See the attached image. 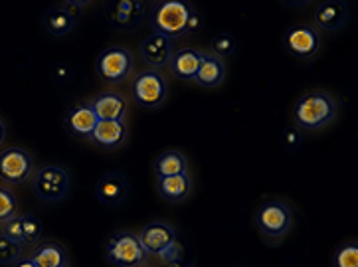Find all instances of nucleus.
<instances>
[{
    "instance_id": "23",
    "label": "nucleus",
    "mask_w": 358,
    "mask_h": 267,
    "mask_svg": "<svg viewBox=\"0 0 358 267\" xmlns=\"http://www.w3.org/2000/svg\"><path fill=\"white\" fill-rule=\"evenodd\" d=\"M44 26L52 36H66L70 34L76 26V20L71 18L68 12L64 10V6H54L46 12L44 16Z\"/></svg>"
},
{
    "instance_id": "15",
    "label": "nucleus",
    "mask_w": 358,
    "mask_h": 267,
    "mask_svg": "<svg viewBox=\"0 0 358 267\" xmlns=\"http://www.w3.org/2000/svg\"><path fill=\"white\" fill-rule=\"evenodd\" d=\"M347 18V2H338V0L323 2V4H319L317 10H315V24H317L321 30H327V32H335L341 26H345Z\"/></svg>"
},
{
    "instance_id": "17",
    "label": "nucleus",
    "mask_w": 358,
    "mask_h": 267,
    "mask_svg": "<svg viewBox=\"0 0 358 267\" xmlns=\"http://www.w3.org/2000/svg\"><path fill=\"white\" fill-rule=\"evenodd\" d=\"M200 62H202V52L192 50V48H182L178 52H173V58L169 62V66L178 80L192 82L196 78Z\"/></svg>"
},
{
    "instance_id": "5",
    "label": "nucleus",
    "mask_w": 358,
    "mask_h": 267,
    "mask_svg": "<svg viewBox=\"0 0 358 267\" xmlns=\"http://www.w3.org/2000/svg\"><path fill=\"white\" fill-rule=\"evenodd\" d=\"M255 224L259 228V232L264 233L269 240H279L291 230L293 224V214L289 210L287 204L279 202V200H269L266 204H262L255 214Z\"/></svg>"
},
{
    "instance_id": "8",
    "label": "nucleus",
    "mask_w": 358,
    "mask_h": 267,
    "mask_svg": "<svg viewBox=\"0 0 358 267\" xmlns=\"http://www.w3.org/2000/svg\"><path fill=\"white\" fill-rule=\"evenodd\" d=\"M147 6L141 0H119V2H109L105 6V18L111 28L129 32L139 28L143 18H145Z\"/></svg>"
},
{
    "instance_id": "3",
    "label": "nucleus",
    "mask_w": 358,
    "mask_h": 267,
    "mask_svg": "<svg viewBox=\"0 0 358 267\" xmlns=\"http://www.w3.org/2000/svg\"><path fill=\"white\" fill-rule=\"evenodd\" d=\"M107 259L117 267H141L147 261V252L141 245L139 236L133 232H117L105 245Z\"/></svg>"
},
{
    "instance_id": "4",
    "label": "nucleus",
    "mask_w": 358,
    "mask_h": 267,
    "mask_svg": "<svg viewBox=\"0 0 358 267\" xmlns=\"http://www.w3.org/2000/svg\"><path fill=\"white\" fill-rule=\"evenodd\" d=\"M131 70H133V56L127 48H107L95 62V71H97L99 80L109 85L125 82L131 75Z\"/></svg>"
},
{
    "instance_id": "33",
    "label": "nucleus",
    "mask_w": 358,
    "mask_h": 267,
    "mask_svg": "<svg viewBox=\"0 0 358 267\" xmlns=\"http://www.w3.org/2000/svg\"><path fill=\"white\" fill-rule=\"evenodd\" d=\"M4 137H6V127H4V123L0 121V145L4 143Z\"/></svg>"
},
{
    "instance_id": "29",
    "label": "nucleus",
    "mask_w": 358,
    "mask_h": 267,
    "mask_svg": "<svg viewBox=\"0 0 358 267\" xmlns=\"http://www.w3.org/2000/svg\"><path fill=\"white\" fill-rule=\"evenodd\" d=\"M6 240H10L14 244H24V236H22V224H20V216H14L10 220L2 222V233Z\"/></svg>"
},
{
    "instance_id": "34",
    "label": "nucleus",
    "mask_w": 358,
    "mask_h": 267,
    "mask_svg": "<svg viewBox=\"0 0 358 267\" xmlns=\"http://www.w3.org/2000/svg\"><path fill=\"white\" fill-rule=\"evenodd\" d=\"M166 267H186L185 259L182 261H171V264H166Z\"/></svg>"
},
{
    "instance_id": "12",
    "label": "nucleus",
    "mask_w": 358,
    "mask_h": 267,
    "mask_svg": "<svg viewBox=\"0 0 358 267\" xmlns=\"http://www.w3.org/2000/svg\"><path fill=\"white\" fill-rule=\"evenodd\" d=\"M141 245L145 247L147 254L152 256H161L162 252L169 247V245L176 242V233L169 226V224H162V222H152L147 224L139 233Z\"/></svg>"
},
{
    "instance_id": "30",
    "label": "nucleus",
    "mask_w": 358,
    "mask_h": 267,
    "mask_svg": "<svg viewBox=\"0 0 358 267\" xmlns=\"http://www.w3.org/2000/svg\"><path fill=\"white\" fill-rule=\"evenodd\" d=\"M182 254H185V247L178 242H173L159 257H162L164 264H171V261H182Z\"/></svg>"
},
{
    "instance_id": "11",
    "label": "nucleus",
    "mask_w": 358,
    "mask_h": 267,
    "mask_svg": "<svg viewBox=\"0 0 358 267\" xmlns=\"http://www.w3.org/2000/svg\"><path fill=\"white\" fill-rule=\"evenodd\" d=\"M141 56L150 68H155V70L164 68V66H169V62L173 58V40L152 32L141 44Z\"/></svg>"
},
{
    "instance_id": "25",
    "label": "nucleus",
    "mask_w": 358,
    "mask_h": 267,
    "mask_svg": "<svg viewBox=\"0 0 358 267\" xmlns=\"http://www.w3.org/2000/svg\"><path fill=\"white\" fill-rule=\"evenodd\" d=\"M335 267H358V245L357 244H345L336 250L333 257Z\"/></svg>"
},
{
    "instance_id": "20",
    "label": "nucleus",
    "mask_w": 358,
    "mask_h": 267,
    "mask_svg": "<svg viewBox=\"0 0 358 267\" xmlns=\"http://www.w3.org/2000/svg\"><path fill=\"white\" fill-rule=\"evenodd\" d=\"M36 267H68V254L59 244H40L30 256Z\"/></svg>"
},
{
    "instance_id": "13",
    "label": "nucleus",
    "mask_w": 358,
    "mask_h": 267,
    "mask_svg": "<svg viewBox=\"0 0 358 267\" xmlns=\"http://www.w3.org/2000/svg\"><path fill=\"white\" fill-rule=\"evenodd\" d=\"M90 105L97 121H123V117L127 113V101L117 92L99 93Z\"/></svg>"
},
{
    "instance_id": "21",
    "label": "nucleus",
    "mask_w": 358,
    "mask_h": 267,
    "mask_svg": "<svg viewBox=\"0 0 358 267\" xmlns=\"http://www.w3.org/2000/svg\"><path fill=\"white\" fill-rule=\"evenodd\" d=\"M190 178L188 175H176L159 178V194L166 202H182L190 194Z\"/></svg>"
},
{
    "instance_id": "9",
    "label": "nucleus",
    "mask_w": 358,
    "mask_h": 267,
    "mask_svg": "<svg viewBox=\"0 0 358 267\" xmlns=\"http://www.w3.org/2000/svg\"><path fill=\"white\" fill-rule=\"evenodd\" d=\"M34 171V161L24 149H4L0 152V178L10 185L28 180Z\"/></svg>"
},
{
    "instance_id": "22",
    "label": "nucleus",
    "mask_w": 358,
    "mask_h": 267,
    "mask_svg": "<svg viewBox=\"0 0 358 267\" xmlns=\"http://www.w3.org/2000/svg\"><path fill=\"white\" fill-rule=\"evenodd\" d=\"M155 173H157L159 178L186 175L185 154L178 151H164L161 157L155 161Z\"/></svg>"
},
{
    "instance_id": "14",
    "label": "nucleus",
    "mask_w": 358,
    "mask_h": 267,
    "mask_svg": "<svg viewBox=\"0 0 358 267\" xmlns=\"http://www.w3.org/2000/svg\"><path fill=\"white\" fill-rule=\"evenodd\" d=\"M127 194V180L119 173H105L95 185V196L105 206H117Z\"/></svg>"
},
{
    "instance_id": "2",
    "label": "nucleus",
    "mask_w": 358,
    "mask_h": 267,
    "mask_svg": "<svg viewBox=\"0 0 358 267\" xmlns=\"http://www.w3.org/2000/svg\"><path fill=\"white\" fill-rule=\"evenodd\" d=\"M335 113L336 105L333 97L323 92L305 93L303 97H299V101L295 103V109H293L295 123L307 131H317V129L324 127L327 123L333 121Z\"/></svg>"
},
{
    "instance_id": "19",
    "label": "nucleus",
    "mask_w": 358,
    "mask_h": 267,
    "mask_svg": "<svg viewBox=\"0 0 358 267\" xmlns=\"http://www.w3.org/2000/svg\"><path fill=\"white\" fill-rule=\"evenodd\" d=\"M224 78H226L224 62L216 58L214 54H202V62H200L194 82L204 85V87H218L220 83L224 82Z\"/></svg>"
},
{
    "instance_id": "10",
    "label": "nucleus",
    "mask_w": 358,
    "mask_h": 267,
    "mask_svg": "<svg viewBox=\"0 0 358 267\" xmlns=\"http://www.w3.org/2000/svg\"><path fill=\"white\" fill-rule=\"evenodd\" d=\"M285 46L295 58L309 59L319 52L321 38H319V32L309 24H295L285 34Z\"/></svg>"
},
{
    "instance_id": "24",
    "label": "nucleus",
    "mask_w": 358,
    "mask_h": 267,
    "mask_svg": "<svg viewBox=\"0 0 358 267\" xmlns=\"http://www.w3.org/2000/svg\"><path fill=\"white\" fill-rule=\"evenodd\" d=\"M20 224H22V236L26 244H36L42 236V222L36 218L34 214H22L20 216Z\"/></svg>"
},
{
    "instance_id": "31",
    "label": "nucleus",
    "mask_w": 358,
    "mask_h": 267,
    "mask_svg": "<svg viewBox=\"0 0 358 267\" xmlns=\"http://www.w3.org/2000/svg\"><path fill=\"white\" fill-rule=\"evenodd\" d=\"M62 6H64V10L68 12V14H70L73 20H78V16H80L81 8H83V6H81V2H71V0L64 2Z\"/></svg>"
},
{
    "instance_id": "32",
    "label": "nucleus",
    "mask_w": 358,
    "mask_h": 267,
    "mask_svg": "<svg viewBox=\"0 0 358 267\" xmlns=\"http://www.w3.org/2000/svg\"><path fill=\"white\" fill-rule=\"evenodd\" d=\"M14 267H36V266L32 264V259L28 257V259H18V261L14 264Z\"/></svg>"
},
{
    "instance_id": "16",
    "label": "nucleus",
    "mask_w": 358,
    "mask_h": 267,
    "mask_svg": "<svg viewBox=\"0 0 358 267\" xmlns=\"http://www.w3.org/2000/svg\"><path fill=\"white\" fill-rule=\"evenodd\" d=\"M95 125H97V117L93 113L92 105L90 103L73 105L70 111H68V115H66V129L70 131L71 135L92 139V133Z\"/></svg>"
},
{
    "instance_id": "6",
    "label": "nucleus",
    "mask_w": 358,
    "mask_h": 267,
    "mask_svg": "<svg viewBox=\"0 0 358 267\" xmlns=\"http://www.w3.org/2000/svg\"><path fill=\"white\" fill-rule=\"evenodd\" d=\"M131 93H133V99L137 101V105L147 107V109H155V107H161L164 103L169 85H166V80L157 70H145L137 73V78L133 80Z\"/></svg>"
},
{
    "instance_id": "28",
    "label": "nucleus",
    "mask_w": 358,
    "mask_h": 267,
    "mask_svg": "<svg viewBox=\"0 0 358 267\" xmlns=\"http://www.w3.org/2000/svg\"><path fill=\"white\" fill-rule=\"evenodd\" d=\"M212 50L216 58H228L236 50V38L231 34H220L212 40Z\"/></svg>"
},
{
    "instance_id": "7",
    "label": "nucleus",
    "mask_w": 358,
    "mask_h": 267,
    "mask_svg": "<svg viewBox=\"0 0 358 267\" xmlns=\"http://www.w3.org/2000/svg\"><path fill=\"white\" fill-rule=\"evenodd\" d=\"M70 190V175L56 164L42 166L34 178V192L42 202H59Z\"/></svg>"
},
{
    "instance_id": "1",
    "label": "nucleus",
    "mask_w": 358,
    "mask_h": 267,
    "mask_svg": "<svg viewBox=\"0 0 358 267\" xmlns=\"http://www.w3.org/2000/svg\"><path fill=\"white\" fill-rule=\"evenodd\" d=\"M150 24L157 34L173 40V38L194 32L200 26V18L190 8V4L180 2V0H164L152 8Z\"/></svg>"
},
{
    "instance_id": "27",
    "label": "nucleus",
    "mask_w": 358,
    "mask_h": 267,
    "mask_svg": "<svg viewBox=\"0 0 358 267\" xmlns=\"http://www.w3.org/2000/svg\"><path fill=\"white\" fill-rule=\"evenodd\" d=\"M18 200L12 194L8 188H2L0 186V222H6L18 216Z\"/></svg>"
},
{
    "instance_id": "26",
    "label": "nucleus",
    "mask_w": 358,
    "mask_h": 267,
    "mask_svg": "<svg viewBox=\"0 0 358 267\" xmlns=\"http://www.w3.org/2000/svg\"><path fill=\"white\" fill-rule=\"evenodd\" d=\"M22 256V245L0 236V266H12Z\"/></svg>"
},
{
    "instance_id": "18",
    "label": "nucleus",
    "mask_w": 358,
    "mask_h": 267,
    "mask_svg": "<svg viewBox=\"0 0 358 267\" xmlns=\"http://www.w3.org/2000/svg\"><path fill=\"white\" fill-rule=\"evenodd\" d=\"M125 137H127V127L123 121H97V125L92 133L93 143L103 147V149L121 147Z\"/></svg>"
}]
</instances>
